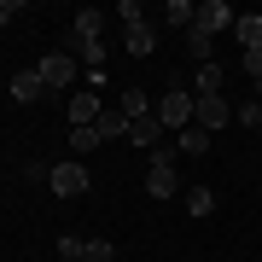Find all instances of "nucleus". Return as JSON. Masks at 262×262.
Returning a JSON list of instances; mask_svg holds the SVG:
<instances>
[{"instance_id":"nucleus-15","label":"nucleus","mask_w":262,"mask_h":262,"mask_svg":"<svg viewBox=\"0 0 262 262\" xmlns=\"http://www.w3.org/2000/svg\"><path fill=\"white\" fill-rule=\"evenodd\" d=\"M117 111H122V117L134 122V117H146V111H151V99L140 94V88H122V105H117Z\"/></svg>"},{"instance_id":"nucleus-22","label":"nucleus","mask_w":262,"mask_h":262,"mask_svg":"<svg viewBox=\"0 0 262 262\" xmlns=\"http://www.w3.org/2000/svg\"><path fill=\"white\" fill-rule=\"evenodd\" d=\"M82 262H117V251H111L105 239H88V245H82Z\"/></svg>"},{"instance_id":"nucleus-24","label":"nucleus","mask_w":262,"mask_h":262,"mask_svg":"<svg viewBox=\"0 0 262 262\" xmlns=\"http://www.w3.org/2000/svg\"><path fill=\"white\" fill-rule=\"evenodd\" d=\"M117 18H122V29H128V24H140V18H146V6H140V0H122Z\"/></svg>"},{"instance_id":"nucleus-14","label":"nucleus","mask_w":262,"mask_h":262,"mask_svg":"<svg viewBox=\"0 0 262 262\" xmlns=\"http://www.w3.org/2000/svg\"><path fill=\"white\" fill-rule=\"evenodd\" d=\"M210 140H215V134H204V128L192 122V128H181V134H175V151H187V158H198V151H210Z\"/></svg>"},{"instance_id":"nucleus-16","label":"nucleus","mask_w":262,"mask_h":262,"mask_svg":"<svg viewBox=\"0 0 262 262\" xmlns=\"http://www.w3.org/2000/svg\"><path fill=\"white\" fill-rule=\"evenodd\" d=\"M94 128H99V140H117V134H128V117H122V111H105Z\"/></svg>"},{"instance_id":"nucleus-17","label":"nucleus","mask_w":262,"mask_h":262,"mask_svg":"<svg viewBox=\"0 0 262 262\" xmlns=\"http://www.w3.org/2000/svg\"><path fill=\"white\" fill-rule=\"evenodd\" d=\"M192 18H198L192 0H169V24H175V29H192Z\"/></svg>"},{"instance_id":"nucleus-6","label":"nucleus","mask_w":262,"mask_h":262,"mask_svg":"<svg viewBox=\"0 0 262 262\" xmlns=\"http://www.w3.org/2000/svg\"><path fill=\"white\" fill-rule=\"evenodd\" d=\"M175 163H169V151H151V169H146V192L151 198H175Z\"/></svg>"},{"instance_id":"nucleus-7","label":"nucleus","mask_w":262,"mask_h":262,"mask_svg":"<svg viewBox=\"0 0 262 262\" xmlns=\"http://www.w3.org/2000/svg\"><path fill=\"white\" fill-rule=\"evenodd\" d=\"M105 117V105L94 88H82V94H70V128H94V122Z\"/></svg>"},{"instance_id":"nucleus-3","label":"nucleus","mask_w":262,"mask_h":262,"mask_svg":"<svg viewBox=\"0 0 262 262\" xmlns=\"http://www.w3.org/2000/svg\"><path fill=\"white\" fill-rule=\"evenodd\" d=\"M192 122L204 134H215V128H227V122H233V105H227L222 94H204V99H192Z\"/></svg>"},{"instance_id":"nucleus-27","label":"nucleus","mask_w":262,"mask_h":262,"mask_svg":"<svg viewBox=\"0 0 262 262\" xmlns=\"http://www.w3.org/2000/svg\"><path fill=\"white\" fill-rule=\"evenodd\" d=\"M256 99H262V82H256Z\"/></svg>"},{"instance_id":"nucleus-2","label":"nucleus","mask_w":262,"mask_h":262,"mask_svg":"<svg viewBox=\"0 0 262 262\" xmlns=\"http://www.w3.org/2000/svg\"><path fill=\"white\" fill-rule=\"evenodd\" d=\"M233 18H239V12L233 6H227V0H198V18H192V29H198V35H222V29H233Z\"/></svg>"},{"instance_id":"nucleus-13","label":"nucleus","mask_w":262,"mask_h":262,"mask_svg":"<svg viewBox=\"0 0 262 262\" xmlns=\"http://www.w3.org/2000/svg\"><path fill=\"white\" fill-rule=\"evenodd\" d=\"M76 41H105V12H94V6L76 12Z\"/></svg>"},{"instance_id":"nucleus-23","label":"nucleus","mask_w":262,"mask_h":262,"mask_svg":"<svg viewBox=\"0 0 262 262\" xmlns=\"http://www.w3.org/2000/svg\"><path fill=\"white\" fill-rule=\"evenodd\" d=\"M82 245H88V239H76V233H64V239H58V262H82Z\"/></svg>"},{"instance_id":"nucleus-18","label":"nucleus","mask_w":262,"mask_h":262,"mask_svg":"<svg viewBox=\"0 0 262 262\" xmlns=\"http://www.w3.org/2000/svg\"><path fill=\"white\" fill-rule=\"evenodd\" d=\"M187 53L198 58V64H210V53H215V41H210V35H198V29H187Z\"/></svg>"},{"instance_id":"nucleus-4","label":"nucleus","mask_w":262,"mask_h":262,"mask_svg":"<svg viewBox=\"0 0 262 262\" xmlns=\"http://www.w3.org/2000/svg\"><path fill=\"white\" fill-rule=\"evenodd\" d=\"M47 187H53L58 198H82V192H88V169L76 163V158H70V163H53V175H47Z\"/></svg>"},{"instance_id":"nucleus-9","label":"nucleus","mask_w":262,"mask_h":262,"mask_svg":"<svg viewBox=\"0 0 262 262\" xmlns=\"http://www.w3.org/2000/svg\"><path fill=\"white\" fill-rule=\"evenodd\" d=\"M163 134H169V128L158 122V111H146V117H134V122H128V140H134V146H146V151L158 146Z\"/></svg>"},{"instance_id":"nucleus-10","label":"nucleus","mask_w":262,"mask_h":262,"mask_svg":"<svg viewBox=\"0 0 262 262\" xmlns=\"http://www.w3.org/2000/svg\"><path fill=\"white\" fill-rule=\"evenodd\" d=\"M233 35H239L245 53H262V12H239V18H233Z\"/></svg>"},{"instance_id":"nucleus-26","label":"nucleus","mask_w":262,"mask_h":262,"mask_svg":"<svg viewBox=\"0 0 262 262\" xmlns=\"http://www.w3.org/2000/svg\"><path fill=\"white\" fill-rule=\"evenodd\" d=\"M18 18V0H0V24H12Z\"/></svg>"},{"instance_id":"nucleus-1","label":"nucleus","mask_w":262,"mask_h":262,"mask_svg":"<svg viewBox=\"0 0 262 262\" xmlns=\"http://www.w3.org/2000/svg\"><path fill=\"white\" fill-rule=\"evenodd\" d=\"M158 122L163 128H192V88H169V94L158 99Z\"/></svg>"},{"instance_id":"nucleus-21","label":"nucleus","mask_w":262,"mask_h":262,"mask_svg":"<svg viewBox=\"0 0 262 262\" xmlns=\"http://www.w3.org/2000/svg\"><path fill=\"white\" fill-rule=\"evenodd\" d=\"M233 122H245V128H262V99H251V105H233Z\"/></svg>"},{"instance_id":"nucleus-12","label":"nucleus","mask_w":262,"mask_h":262,"mask_svg":"<svg viewBox=\"0 0 262 262\" xmlns=\"http://www.w3.org/2000/svg\"><path fill=\"white\" fill-rule=\"evenodd\" d=\"M222 82H227V70H222V64H198V76H192V99L222 94Z\"/></svg>"},{"instance_id":"nucleus-20","label":"nucleus","mask_w":262,"mask_h":262,"mask_svg":"<svg viewBox=\"0 0 262 262\" xmlns=\"http://www.w3.org/2000/svg\"><path fill=\"white\" fill-rule=\"evenodd\" d=\"M70 146L76 151H99L105 140H99V128H70Z\"/></svg>"},{"instance_id":"nucleus-8","label":"nucleus","mask_w":262,"mask_h":262,"mask_svg":"<svg viewBox=\"0 0 262 262\" xmlns=\"http://www.w3.org/2000/svg\"><path fill=\"white\" fill-rule=\"evenodd\" d=\"M12 99H18V105L47 99V82H41V70H18V76H12Z\"/></svg>"},{"instance_id":"nucleus-25","label":"nucleus","mask_w":262,"mask_h":262,"mask_svg":"<svg viewBox=\"0 0 262 262\" xmlns=\"http://www.w3.org/2000/svg\"><path fill=\"white\" fill-rule=\"evenodd\" d=\"M239 64H245V70H251V76H256V82H262V53H245V58H239Z\"/></svg>"},{"instance_id":"nucleus-19","label":"nucleus","mask_w":262,"mask_h":262,"mask_svg":"<svg viewBox=\"0 0 262 262\" xmlns=\"http://www.w3.org/2000/svg\"><path fill=\"white\" fill-rule=\"evenodd\" d=\"M187 210H192V215H210V210H215V192H210V187H192V192H187Z\"/></svg>"},{"instance_id":"nucleus-11","label":"nucleus","mask_w":262,"mask_h":262,"mask_svg":"<svg viewBox=\"0 0 262 262\" xmlns=\"http://www.w3.org/2000/svg\"><path fill=\"white\" fill-rule=\"evenodd\" d=\"M122 47H128L134 58H146L151 47H158V29H151L146 18H140V24H128V29H122Z\"/></svg>"},{"instance_id":"nucleus-5","label":"nucleus","mask_w":262,"mask_h":262,"mask_svg":"<svg viewBox=\"0 0 262 262\" xmlns=\"http://www.w3.org/2000/svg\"><path fill=\"white\" fill-rule=\"evenodd\" d=\"M35 70H41V82H47V94H58V88L76 82V53H47Z\"/></svg>"}]
</instances>
